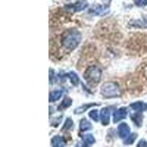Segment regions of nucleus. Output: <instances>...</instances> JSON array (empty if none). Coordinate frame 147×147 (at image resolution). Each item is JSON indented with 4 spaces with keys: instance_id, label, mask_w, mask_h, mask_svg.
I'll use <instances>...</instances> for the list:
<instances>
[{
    "instance_id": "18",
    "label": "nucleus",
    "mask_w": 147,
    "mask_h": 147,
    "mask_svg": "<svg viewBox=\"0 0 147 147\" xmlns=\"http://www.w3.org/2000/svg\"><path fill=\"white\" fill-rule=\"evenodd\" d=\"M71 105H72V100L69 99V97H65L63 102H62V105L59 106V110H65V109H68Z\"/></svg>"
},
{
    "instance_id": "3",
    "label": "nucleus",
    "mask_w": 147,
    "mask_h": 147,
    "mask_svg": "<svg viewBox=\"0 0 147 147\" xmlns=\"http://www.w3.org/2000/svg\"><path fill=\"white\" fill-rule=\"evenodd\" d=\"M84 78L87 81H90L91 84H97L100 81V78H102V69L99 66H94V65L88 66L87 71L84 72Z\"/></svg>"
},
{
    "instance_id": "25",
    "label": "nucleus",
    "mask_w": 147,
    "mask_h": 147,
    "mask_svg": "<svg viewBox=\"0 0 147 147\" xmlns=\"http://www.w3.org/2000/svg\"><path fill=\"white\" fill-rule=\"evenodd\" d=\"M137 147H147V141L146 140H140L138 144H137Z\"/></svg>"
},
{
    "instance_id": "19",
    "label": "nucleus",
    "mask_w": 147,
    "mask_h": 147,
    "mask_svg": "<svg viewBox=\"0 0 147 147\" xmlns=\"http://www.w3.org/2000/svg\"><path fill=\"white\" fill-rule=\"evenodd\" d=\"M72 128H74V122H72V119H71V118H66L65 124H63V131H71Z\"/></svg>"
},
{
    "instance_id": "4",
    "label": "nucleus",
    "mask_w": 147,
    "mask_h": 147,
    "mask_svg": "<svg viewBox=\"0 0 147 147\" xmlns=\"http://www.w3.org/2000/svg\"><path fill=\"white\" fill-rule=\"evenodd\" d=\"M88 6V3L85 2V0H80V2H75V3H69V5H66L65 6V9L68 10V12H81V10H84L85 7Z\"/></svg>"
},
{
    "instance_id": "20",
    "label": "nucleus",
    "mask_w": 147,
    "mask_h": 147,
    "mask_svg": "<svg viewBox=\"0 0 147 147\" xmlns=\"http://www.w3.org/2000/svg\"><path fill=\"white\" fill-rule=\"evenodd\" d=\"M131 27H147V19H144V21H132L131 22Z\"/></svg>"
},
{
    "instance_id": "26",
    "label": "nucleus",
    "mask_w": 147,
    "mask_h": 147,
    "mask_svg": "<svg viewBox=\"0 0 147 147\" xmlns=\"http://www.w3.org/2000/svg\"><path fill=\"white\" fill-rule=\"evenodd\" d=\"M146 77H147V71H146Z\"/></svg>"
},
{
    "instance_id": "7",
    "label": "nucleus",
    "mask_w": 147,
    "mask_h": 147,
    "mask_svg": "<svg viewBox=\"0 0 147 147\" xmlns=\"http://www.w3.org/2000/svg\"><path fill=\"white\" fill-rule=\"evenodd\" d=\"M129 134H131L129 127L125 124V122H124V124H119V127H118V136H119L122 140H125V138L129 136Z\"/></svg>"
},
{
    "instance_id": "12",
    "label": "nucleus",
    "mask_w": 147,
    "mask_h": 147,
    "mask_svg": "<svg viewBox=\"0 0 147 147\" xmlns=\"http://www.w3.org/2000/svg\"><path fill=\"white\" fill-rule=\"evenodd\" d=\"M131 107L136 110V112H143V110L147 109V105L143 103V102H134V103H131Z\"/></svg>"
},
{
    "instance_id": "22",
    "label": "nucleus",
    "mask_w": 147,
    "mask_h": 147,
    "mask_svg": "<svg viewBox=\"0 0 147 147\" xmlns=\"http://www.w3.org/2000/svg\"><path fill=\"white\" fill-rule=\"evenodd\" d=\"M134 3L140 7H144V6H147V0H134Z\"/></svg>"
},
{
    "instance_id": "10",
    "label": "nucleus",
    "mask_w": 147,
    "mask_h": 147,
    "mask_svg": "<svg viewBox=\"0 0 147 147\" xmlns=\"http://www.w3.org/2000/svg\"><path fill=\"white\" fill-rule=\"evenodd\" d=\"M66 144L65 138L63 137H60V136H55L52 138V147H63Z\"/></svg>"
},
{
    "instance_id": "11",
    "label": "nucleus",
    "mask_w": 147,
    "mask_h": 147,
    "mask_svg": "<svg viewBox=\"0 0 147 147\" xmlns=\"http://www.w3.org/2000/svg\"><path fill=\"white\" fill-rule=\"evenodd\" d=\"M62 94H63L62 90H53V91L50 93V97H49V100H50V103H55L56 100H59L60 97H62Z\"/></svg>"
},
{
    "instance_id": "23",
    "label": "nucleus",
    "mask_w": 147,
    "mask_h": 147,
    "mask_svg": "<svg viewBox=\"0 0 147 147\" xmlns=\"http://www.w3.org/2000/svg\"><path fill=\"white\" fill-rule=\"evenodd\" d=\"M60 119H62V116H56L55 119H52V125H53V127H57L59 122H60Z\"/></svg>"
},
{
    "instance_id": "16",
    "label": "nucleus",
    "mask_w": 147,
    "mask_h": 147,
    "mask_svg": "<svg viewBox=\"0 0 147 147\" xmlns=\"http://www.w3.org/2000/svg\"><path fill=\"white\" fill-rule=\"evenodd\" d=\"M65 78H69L72 81L74 85H80V78L75 72H69V74H65Z\"/></svg>"
},
{
    "instance_id": "17",
    "label": "nucleus",
    "mask_w": 147,
    "mask_h": 147,
    "mask_svg": "<svg viewBox=\"0 0 147 147\" xmlns=\"http://www.w3.org/2000/svg\"><path fill=\"white\" fill-rule=\"evenodd\" d=\"M136 140H137V132H131L129 136H128V137L124 140V143H125L127 146H129V144H132V143L136 141Z\"/></svg>"
},
{
    "instance_id": "14",
    "label": "nucleus",
    "mask_w": 147,
    "mask_h": 147,
    "mask_svg": "<svg viewBox=\"0 0 147 147\" xmlns=\"http://www.w3.org/2000/svg\"><path fill=\"white\" fill-rule=\"evenodd\" d=\"M131 119H132L134 124H136V127H141V125H143V115H141V113H138V112L132 113Z\"/></svg>"
},
{
    "instance_id": "13",
    "label": "nucleus",
    "mask_w": 147,
    "mask_h": 147,
    "mask_svg": "<svg viewBox=\"0 0 147 147\" xmlns=\"http://www.w3.org/2000/svg\"><path fill=\"white\" fill-rule=\"evenodd\" d=\"M94 137L91 136V134H88V136H84V138H82V147H91L93 144H94Z\"/></svg>"
},
{
    "instance_id": "24",
    "label": "nucleus",
    "mask_w": 147,
    "mask_h": 147,
    "mask_svg": "<svg viewBox=\"0 0 147 147\" xmlns=\"http://www.w3.org/2000/svg\"><path fill=\"white\" fill-rule=\"evenodd\" d=\"M56 82V77H55V72L53 69H50V84H55Z\"/></svg>"
},
{
    "instance_id": "21",
    "label": "nucleus",
    "mask_w": 147,
    "mask_h": 147,
    "mask_svg": "<svg viewBox=\"0 0 147 147\" xmlns=\"http://www.w3.org/2000/svg\"><path fill=\"white\" fill-rule=\"evenodd\" d=\"M90 118L93 119V121H99L100 119V112H99V110H91V112H90Z\"/></svg>"
},
{
    "instance_id": "2",
    "label": "nucleus",
    "mask_w": 147,
    "mask_h": 147,
    "mask_svg": "<svg viewBox=\"0 0 147 147\" xmlns=\"http://www.w3.org/2000/svg\"><path fill=\"white\" fill-rule=\"evenodd\" d=\"M100 93L105 99H110V97H119L121 96V90H119V85L116 82H106L102 85Z\"/></svg>"
},
{
    "instance_id": "6",
    "label": "nucleus",
    "mask_w": 147,
    "mask_h": 147,
    "mask_svg": "<svg viewBox=\"0 0 147 147\" xmlns=\"http://www.w3.org/2000/svg\"><path fill=\"white\" fill-rule=\"evenodd\" d=\"M109 12V6L107 5H96L90 9V13L91 15H105Z\"/></svg>"
},
{
    "instance_id": "9",
    "label": "nucleus",
    "mask_w": 147,
    "mask_h": 147,
    "mask_svg": "<svg viewBox=\"0 0 147 147\" xmlns=\"http://www.w3.org/2000/svg\"><path fill=\"white\" fill-rule=\"evenodd\" d=\"M93 128V125H91V122L88 121V119H81L80 121V132H87V131H90Z\"/></svg>"
},
{
    "instance_id": "5",
    "label": "nucleus",
    "mask_w": 147,
    "mask_h": 147,
    "mask_svg": "<svg viewBox=\"0 0 147 147\" xmlns=\"http://www.w3.org/2000/svg\"><path fill=\"white\" fill-rule=\"evenodd\" d=\"M112 109H113V107H103V109L100 110V119H102V124H103V125H109Z\"/></svg>"
},
{
    "instance_id": "15",
    "label": "nucleus",
    "mask_w": 147,
    "mask_h": 147,
    "mask_svg": "<svg viewBox=\"0 0 147 147\" xmlns=\"http://www.w3.org/2000/svg\"><path fill=\"white\" fill-rule=\"evenodd\" d=\"M93 106H97L96 103H88V105H82L81 107H77L75 110H74V113L75 115H80V113H82V112H85V110H88L90 107H93Z\"/></svg>"
},
{
    "instance_id": "1",
    "label": "nucleus",
    "mask_w": 147,
    "mask_h": 147,
    "mask_svg": "<svg viewBox=\"0 0 147 147\" xmlns=\"http://www.w3.org/2000/svg\"><path fill=\"white\" fill-rule=\"evenodd\" d=\"M81 41V32L77 30H68L62 37V46L66 52H72Z\"/></svg>"
},
{
    "instance_id": "8",
    "label": "nucleus",
    "mask_w": 147,
    "mask_h": 147,
    "mask_svg": "<svg viewBox=\"0 0 147 147\" xmlns=\"http://www.w3.org/2000/svg\"><path fill=\"white\" fill-rule=\"evenodd\" d=\"M128 115V110L125 107H121V109H116L113 112V122H121L125 116Z\"/></svg>"
}]
</instances>
